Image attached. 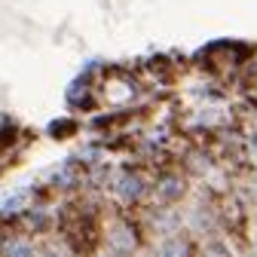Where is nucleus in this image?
<instances>
[{
	"label": "nucleus",
	"mask_w": 257,
	"mask_h": 257,
	"mask_svg": "<svg viewBox=\"0 0 257 257\" xmlns=\"http://www.w3.org/2000/svg\"><path fill=\"white\" fill-rule=\"evenodd\" d=\"M113 193H116L122 202H138L144 193H147V184H144V178L138 172H122L116 178V184H113Z\"/></svg>",
	"instance_id": "nucleus-1"
},
{
	"label": "nucleus",
	"mask_w": 257,
	"mask_h": 257,
	"mask_svg": "<svg viewBox=\"0 0 257 257\" xmlns=\"http://www.w3.org/2000/svg\"><path fill=\"white\" fill-rule=\"evenodd\" d=\"M156 196H159V202H175V199H181L184 196V181L178 175L163 178V184H156Z\"/></svg>",
	"instance_id": "nucleus-2"
},
{
	"label": "nucleus",
	"mask_w": 257,
	"mask_h": 257,
	"mask_svg": "<svg viewBox=\"0 0 257 257\" xmlns=\"http://www.w3.org/2000/svg\"><path fill=\"white\" fill-rule=\"evenodd\" d=\"M156 251H159V254H184V251H190V242H187L181 233H169L163 242L156 245Z\"/></svg>",
	"instance_id": "nucleus-3"
},
{
	"label": "nucleus",
	"mask_w": 257,
	"mask_h": 257,
	"mask_svg": "<svg viewBox=\"0 0 257 257\" xmlns=\"http://www.w3.org/2000/svg\"><path fill=\"white\" fill-rule=\"evenodd\" d=\"M254 248H257V233H254Z\"/></svg>",
	"instance_id": "nucleus-4"
}]
</instances>
